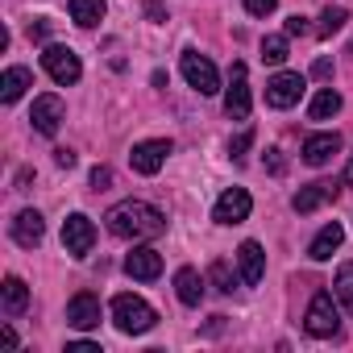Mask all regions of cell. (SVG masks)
Returning <instances> with one entry per match:
<instances>
[{
	"label": "cell",
	"mask_w": 353,
	"mask_h": 353,
	"mask_svg": "<svg viewBox=\"0 0 353 353\" xmlns=\"http://www.w3.org/2000/svg\"><path fill=\"white\" fill-rule=\"evenodd\" d=\"M208 283L221 291V295H233V287H237V279H233V270H229V262H212V270H208Z\"/></svg>",
	"instance_id": "cell-26"
},
{
	"label": "cell",
	"mask_w": 353,
	"mask_h": 353,
	"mask_svg": "<svg viewBox=\"0 0 353 353\" xmlns=\"http://www.w3.org/2000/svg\"><path fill=\"white\" fill-rule=\"evenodd\" d=\"M63 112H67V108H63V100H59V96H38V100H34V117H30V121H34V129H38L42 137H54V133H59V125H63Z\"/></svg>",
	"instance_id": "cell-12"
},
{
	"label": "cell",
	"mask_w": 353,
	"mask_h": 353,
	"mask_svg": "<svg viewBox=\"0 0 353 353\" xmlns=\"http://www.w3.org/2000/svg\"><path fill=\"white\" fill-rule=\"evenodd\" d=\"M336 112H341V92H332V88L316 92V100H312L307 117H312V121H328V117H336Z\"/></svg>",
	"instance_id": "cell-23"
},
{
	"label": "cell",
	"mask_w": 353,
	"mask_h": 353,
	"mask_svg": "<svg viewBox=\"0 0 353 353\" xmlns=\"http://www.w3.org/2000/svg\"><path fill=\"white\" fill-rule=\"evenodd\" d=\"M92 188H96V192H108V188H112V170H108V166H96V170H92Z\"/></svg>",
	"instance_id": "cell-29"
},
{
	"label": "cell",
	"mask_w": 353,
	"mask_h": 353,
	"mask_svg": "<svg viewBox=\"0 0 353 353\" xmlns=\"http://www.w3.org/2000/svg\"><path fill=\"white\" fill-rule=\"evenodd\" d=\"M67 324L88 332V328H100V299L92 291H79L71 303H67Z\"/></svg>",
	"instance_id": "cell-11"
},
{
	"label": "cell",
	"mask_w": 353,
	"mask_h": 353,
	"mask_svg": "<svg viewBox=\"0 0 353 353\" xmlns=\"http://www.w3.org/2000/svg\"><path fill=\"white\" fill-rule=\"evenodd\" d=\"M349 54H353V50H349Z\"/></svg>",
	"instance_id": "cell-39"
},
{
	"label": "cell",
	"mask_w": 353,
	"mask_h": 353,
	"mask_svg": "<svg viewBox=\"0 0 353 353\" xmlns=\"http://www.w3.org/2000/svg\"><path fill=\"white\" fill-rule=\"evenodd\" d=\"M312 75H316V79H328V75H332V63H328V59H316V63H312Z\"/></svg>",
	"instance_id": "cell-34"
},
{
	"label": "cell",
	"mask_w": 353,
	"mask_h": 353,
	"mask_svg": "<svg viewBox=\"0 0 353 353\" xmlns=\"http://www.w3.org/2000/svg\"><path fill=\"white\" fill-rule=\"evenodd\" d=\"M166 154H170V141H137L133 150H129V166L137 170V174H158L162 170V162H166Z\"/></svg>",
	"instance_id": "cell-10"
},
{
	"label": "cell",
	"mask_w": 353,
	"mask_h": 353,
	"mask_svg": "<svg viewBox=\"0 0 353 353\" xmlns=\"http://www.w3.org/2000/svg\"><path fill=\"white\" fill-rule=\"evenodd\" d=\"M125 270H129V279L154 283V279L162 274V254H158V250H150V245H141V250H133V254L125 258Z\"/></svg>",
	"instance_id": "cell-15"
},
{
	"label": "cell",
	"mask_w": 353,
	"mask_h": 353,
	"mask_svg": "<svg viewBox=\"0 0 353 353\" xmlns=\"http://www.w3.org/2000/svg\"><path fill=\"white\" fill-rule=\"evenodd\" d=\"M237 266H241V283H245V287H258L262 274H266V254H262V245H258V241H241Z\"/></svg>",
	"instance_id": "cell-16"
},
{
	"label": "cell",
	"mask_w": 353,
	"mask_h": 353,
	"mask_svg": "<svg viewBox=\"0 0 353 353\" xmlns=\"http://www.w3.org/2000/svg\"><path fill=\"white\" fill-rule=\"evenodd\" d=\"M303 34H307V17H299V13L287 17V38H303Z\"/></svg>",
	"instance_id": "cell-31"
},
{
	"label": "cell",
	"mask_w": 353,
	"mask_h": 353,
	"mask_svg": "<svg viewBox=\"0 0 353 353\" xmlns=\"http://www.w3.org/2000/svg\"><path fill=\"white\" fill-rule=\"evenodd\" d=\"M46 34H50V21H46V17H38V21H30V38H34V42H42Z\"/></svg>",
	"instance_id": "cell-32"
},
{
	"label": "cell",
	"mask_w": 353,
	"mask_h": 353,
	"mask_svg": "<svg viewBox=\"0 0 353 353\" xmlns=\"http://www.w3.org/2000/svg\"><path fill=\"white\" fill-rule=\"evenodd\" d=\"M42 237H46L42 212L26 208V212H17V216H13V241H17L21 250H34V245H42Z\"/></svg>",
	"instance_id": "cell-13"
},
{
	"label": "cell",
	"mask_w": 353,
	"mask_h": 353,
	"mask_svg": "<svg viewBox=\"0 0 353 353\" xmlns=\"http://www.w3.org/2000/svg\"><path fill=\"white\" fill-rule=\"evenodd\" d=\"M104 221H108V233L112 237H125V241H141V237L166 233V216L154 204H145V200H125V204L108 208Z\"/></svg>",
	"instance_id": "cell-1"
},
{
	"label": "cell",
	"mask_w": 353,
	"mask_h": 353,
	"mask_svg": "<svg viewBox=\"0 0 353 353\" xmlns=\"http://www.w3.org/2000/svg\"><path fill=\"white\" fill-rule=\"evenodd\" d=\"M145 13H150L154 21H162V17H166V13H162V5H158V0H150V5H145Z\"/></svg>",
	"instance_id": "cell-37"
},
{
	"label": "cell",
	"mask_w": 353,
	"mask_h": 353,
	"mask_svg": "<svg viewBox=\"0 0 353 353\" xmlns=\"http://www.w3.org/2000/svg\"><path fill=\"white\" fill-rule=\"evenodd\" d=\"M112 324L121 332H129V336H141V332H150L158 324V316L141 295H112Z\"/></svg>",
	"instance_id": "cell-2"
},
{
	"label": "cell",
	"mask_w": 353,
	"mask_h": 353,
	"mask_svg": "<svg viewBox=\"0 0 353 353\" xmlns=\"http://www.w3.org/2000/svg\"><path fill=\"white\" fill-rule=\"evenodd\" d=\"M345 183H349V188H353V162H349V166H345Z\"/></svg>",
	"instance_id": "cell-38"
},
{
	"label": "cell",
	"mask_w": 353,
	"mask_h": 353,
	"mask_svg": "<svg viewBox=\"0 0 353 353\" xmlns=\"http://www.w3.org/2000/svg\"><path fill=\"white\" fill-rule=\"evenodd\" d=\"M92 245H96V225H92L83 212H71V216L63 221V250H67L71 258H88Z\"/></svg>",
	"instance_id": "cell-6"
},
{
	"label": "cell",
	"mask_w": 353,
	"mask_h": 353,
	"mask_svg": "<svg viewBox=\"0 0 353 353\" xmlns=\"http://www.w3.org/2000/svg\"><path fill=\"white\" fill-rule=\"evenodd\" d=\"M336 192H341L336 183H328V179H320V183H307V188H299L291 204H295V212H299V216H307V212H316L320 204H328V200H336Z\"/></svg>",
	"instance_id": "cell-14"
},
{
	"label": "cell",
	"mask_w": 353,
	"mask_h": 353,
	"mask_svg": "<svg viewBox=\"0 0 353 353\" xmlns=\"http://www.w3.org/2000/svg\"><path fill=\"white\" fill-rule=\"evenodd\" d=\"M250 145H254V129H241V133H237V137H233V141H229V154H233V158H237V162H241V158H245V150H250Z\"/></svg>",
	"instance_id": "cell-28"
},
{
	"label": "cell",
	"mask_w": 353,
	"mask_h": 353,
	"mask_svg": "<svg viewBox=\"0 0 353 353\" xmlns=\"http://www.w3.org/2000/svg\"><path fill=\"white\" fill-rule=\"evenodd\" d=\"M174 295H179V303H188V307H196L204 299V279H200L196 266H179V270H174Z\"/></svg>",
	"instance_id": "cell-17"
},
{
	"label": "cell",
	"mask_w": 353,
	"mask_h": 353,
	"mask_svg": "<svg viewBox=\"0 0 353 353\" xmlns=\"http://www.w3.org/2000/svg\"><path fill=\"white\" fill-rule=\"evenodd\" d=\"M336 150H341V137H336V133H312V137L303 141V162H307V166H324Z\"/></svg>",
	"instance_id": "cell-18"
},
{
	"label": "cell",
	"mask_w": 353,
	"mask_h": 353,
	"mask_svg": "<svg viewBox=\"0 0 353 353\" xmlns=\"http://www.w3.org/2000/svg\"><path fill=\"white\" fill-rule=\"evenodd\" d=\"M332 291H336V299L345 303V312L353 316V262H345V266L336 270V283H332Z\"/></svg>",
	"instance_id": "cell-24"
},
{
	"label": "cell",
	"mask_w": 353,
	"mask_h": 353,
	"mask_svg": "<svg viewBox=\"0 0 353 353\" xmlns=\"http://www.w3.org/2000/svg\"><path fill=\"white\" fill-rule=\"evenodd\" d=\"M42 67H46V75L54 79V83H79V75H83V67H79V54L71 50V46H46L42 50Z\"/></svg>",
	"instance_id": "cell-5"
},
{
	"label": "cell",
	"mask_w": 353,
	"mask_h": 353,
	"mask_svg": "<svg viewBox=\"0 0 353 353\" xmlns=\"http://www.w3.org/2000/svg\"><path fill=\"white\" fill-rule=\"evenodd\" d=\"M303 75H295V71H279L270 83H266V104L270 108H291V104H299V96H303Z\"/></svg>",
	"instance_id": "cell-8"
},
{
	"label": "cell",
	"mask_w": 353,
	"mask_h": 353,
	"mask_svg": "<svg viewBox=\"0 0 353 353\" xmlns=\"http://www.w3.org/2000/svg\"><path fill=\"white\" fill-rule=\"evenodd\" d=\"M345 21H349L345 9H324V17H320V38H332L336 30H345Z\"/></svg>",
	"instance_id": "cell-27"
},
{
	"label": "cell",
	"mask_w": 353,
	"mask_h": 353,
	"mask_svg": "<svg viewBox=\"0 0 353 353\" xmlns=\"http://www.w3.org/2000/svg\"><path fill=\"white\" fill-rule=\"evenodd\" d=\"M179 67H183V79H188L200 96H216V92H221V75H216L212 59H204L200 50H183Z\"/></svg>",
	"instance_id": "cell-3"
},
{
	"label": "cell",
	"mask_w": 353,
	"mask_h": 353,
	"mask_svg": "<svg viewBox=\"0 0 353 353\" xmlns=\"http://www.w3.org/2000/svg\"><path fill=\"white\" fill-rule=\"evenodd\" d=\"M303 328L312 336H336L341 332V316H336V303L328 291H316L312 303H307V316H303Z\"/></svg>",
	"instance_id": "cell-4"
},
{
	"label": "cell",
	"mask_w": 353,
	"mask_h": 353,
	"mask_svg": "<svg viewBox=\"0 0 353 353\" xmlns=\"http://www.w3.org/2000/svg\"><path fill=\"white\" fill-rule=\"evenodd\" d=\"M30 83H34V75H30L26 67H9L5 75H0V100H5V104H13V100H21Z\"/></svg>",
	"instance_id": "cell-20"
},
{
	"label": "cell",
	"mask_w": 353,
	"mask_h": 353,
	"mask_svg": "<svg viewBox=\"0 0 353 353\" xmlns=\"http://www.w3.org/2000/svg\"><path fill=\"white\" fill-rule=\"evenodd\" d=\"M104 13H108L104 0H71V21H75V26H83V30L100 26V21H104Z\"/></svg>",
	"instance_id": "cell-21"
},
{
	"label": "cell",
	"mask_w": 353,
	"mask_h": 353,
	"mask_svg": "<svg viewBox=\"0 0 353 353\" xmlns=\"http://www.w3.org/2000/svg\"><path fill=\"white\" fill-rule=\"evenodd\" d=\"M274 5H279V0H245V9H250L254 17H266V13H274Z\"/></svg>",
	"instance_id": "cell-30"
},
{
	"label": "cell",
	"mask_w": 353,
	"mask_h": 353,
	"mask_svg": "<svg viewBox=\"0 0 353 353\" xmlns=\"http://www.w3.org/2000/svg\"><path fill=\"white\" fill-rule=\"evenodd\" d=\"M54 162H59L63 170H71V166H75V150H54Z\"/></svg>",
	"instance_id": "cell-35"
},
{
	"label": "cell",
	"mask_w": 353,
	"mask_h": 353,
	"mask_svg": "<svg viewBox=\"0 0 353 353\" xmlns=\"http://www.w3.org/2000/svg\"><path fill=\"white\" fill-rule=\"evenodd\" d=\"M0 291H5V316H21V312L30 307V287H26L17 274H9Z\"/></svg>",
	"instance_id": "cell-22"
},
{
	"label": "cell",
	"mask_w": 353,
	"mask_h": 353,
	"mask_svg": "<svg viewBox=\"0 0 353 353\" xmlns=\"http://www.w3.org/2000/svg\"><path fill=\"white\" fill-rule=\"evenodd\" d=\"M250 212H254V200H250V192H245V188H229V192L216 200V208H212V221H216V225H241Z\"/></svg>",
	"instance_id": "cell-9"
},
{
	"label": "cell",
	"mask_w": 353,
	"mask_h": 353,
	"mask_svg": "<svg viewBox=\"0 0 353 353\" xmlns=\"http://www.w3.org/2000/svg\"><path fill=\"white\" fill-rule=\"evenodd\" d=\"M262 63H270V67L287 63V38H283V34H270V38H262Z\"/></svg>",
	"instance_id": "cell-25"
},
{
	"label": "cell",
	"mask_w": 353,
	"mask_h": 353,
	"mask_svg": "<svg viewBox=\"0 0 353 353\" xmlns=\"http://www.w3.org/2000/svg\"><path fill=\"white\" fill-rule=\"evenodd\" d=\"M341 241H345V229H341V225L332 221V225H324V229L316 233V241L307 245V254H312L316 262H328V258L336 254V245H341Z\"/></svg>",
	"instance_id": "cell-19"
},
{
	"label": "cell",
	"mask_w": 353,
	"mask_h": 353,
	"mask_svg": "<svg viewBox=\"0 0 353 353\" xmlns=\"http://www.w3.org/2000/svg\"><path fill=\"white\" fill-rule=\"evenodd\" d=\"M225 112H229L233 121H245V117H250V71H245V63H233V71H229Z\"/></svg>",
	"instance_id": "cell-7"
},
{
	"label": "cell",
	"mask_w": 353,
	"mask_h": 353,
	"mask_svg": "<svg viewBox=\"0 0 353 353\" xmlns=\"http://www.w3.org/2000/svg\"><path fill=\"white\" fill-rule=\"evenodd\" d=\"M266 166H270V174H283V170H287V162H283L279 150H266Z\"/></svg>",
	"instance_id": "cell-33"
},
{
	"label": "cell",
	"mask_w": 353,
	"mask_h": 353,
	"mask_svg": "<svg viewBox=\"0 0 353 353\" xmlns=\"http://www.w3.org/2000/svg\"><path fill=\"white\" fill-rule=\"evenodd\" d=\"M67 353H100V345H92V341H71Z\"/></svg>",
	"instance_id": "cell-36"
}]
</instances>
